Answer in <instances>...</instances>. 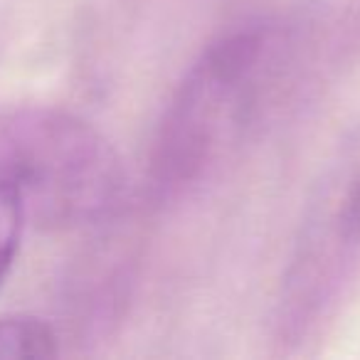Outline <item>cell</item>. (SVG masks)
Wrapping results in <instances>:
<instances>
[{"label": "cell", "instance_id": "5b68a950", "mask_svg": "<svg viewBox=\"0 0 360 360\" xmlns=\"http://www.w3.org/2000/svg\"><path fill=\"white\" fill-rule=\"evenodd\" d=\"M25 222L27 217L20 195L8 183H0V286L15 262Z\"/></svg>", "mask_w": 360, "mask_h": 360}, {"label": "cell", "instance_id": "7a4b0ae2", "mask_svg": "<svg viewBox=\"0 0 360 360\" xmlns=\"http://www.w3.org/2000/svg\"><path fill=\"white\" fill-rule=\"evenodd\" d=\"M0 183L20 195L27 220L45 227L94 225L126 195L114 146L79 116L47 106L0 111Z\"/></svg>", "mask_w": 360, "mask_h": 360}, {"label": "cell", "instance_id": "3957f363", "mask_svg": "<svg viewBox=\"0 0 360 360\" xmlns=\"http://www.w3.org/2000/svg\"><path fill=\"white\" fill-rule=\"evenodd\" d=\"M360 259V139L330 163L301 222L279 301L286 335H301L338 296Z\"/></svg>", "mask_w": 360, "mask_h": 360}, {"label": "cell", "instance_id": "277c9868", "mask_svg": "<svg viewBox=\"0 0 360 360\" xmlns=\"http://www.w3.org/2000/svg\"><path fill=\"white\" fill-rule=\"evenodd\" d=\"M57 335L35 316H3L0 319V360L55 358Z\"/></svg>", "mask_w": 360, "mask_h": 360}, {"label": "cell", "instance_id": "6da1fadb", "mask_svg": "<svg viewBox=\"0 0 360 360\" xmlns=\"http://www.w3.org/2000/svg\"><path fill=\"white\" fill-rule=\"evenodd\" d=\"M294 35L255 22L212 42L170 99L153 148V186L178 195L220 165L289 79Z\"/></svg>", "mask_w": 360, "mask_h": 360}]
</instances>
